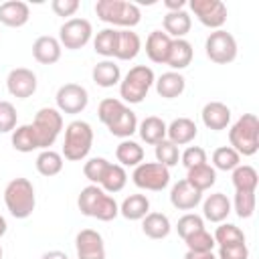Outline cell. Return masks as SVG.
Masks as SVG:
<instances>
[{
    "label": "cell",
    "instance_id": "43",
    "mask_svg": "<svg viewBox=\"0 0 259 259\" xmlns=\"http://www.w3.org/2000/svg\"><path fill=\"white\" fill-rule=\"evenodd\" d=\"M107 166H109V162H107L105 158L95 156V158H89V160L85 162L83 174H85V178H87L91 184H97V186H99V182H101V178H103Z\"/></svg>",
    "mask_w": 259,
    "mask_h": 259
},
{
    "label": "cell",
    "instance_id": "39",
    "mask_svg": "<svg viewBox=\"0 0 259 259\" xmlns=\"http://www.w3.org/2000/svg\"><path fill=\"white\" fill-rule=\"evenodd\" d=\"M214 243L219 247H225V245H235V243H245V233L233 225V223H221L212 235Z\"/></svg>",
    "mask_w": 259,
    "mask_h": 259
},
{
    "label": "cell",
    "instance_id": "47",
    "mask_svg": "<svg viewBox=\"0 0 259 259\" xmlns=\"http://www.w3.org/2000/svg\"><path fill=\"white\" fill-rule=\"evenodd\" d=\"M180 162L184 164V168H194L200 164H206V152L200 146H188L182 154H180Z\"/></svg>",
    "mask_w": 259,
    "mask_h": 259
},
{
    "label": "cell",
    "instance_id": "36",
    "mask_svg": "<svg viewBox=\"0 0 259 259\" xmlns=\"http://www.w3.org/2000/svg\"><path fill=\"white\" fill-rule=\"evenodd\" d=\"M36 170L40 176H57L61 170H63V156L55 150H42L38 156H36Z\"/></svg>",
    "mask_w": 259,
    "mask_h": 259
},
{
    "label": "cell",
    "instance_id": "7",
    "mask_svg": "<svg viewBox=\"0 0 259 259\" xmlns=\"http://www.w3.org/2000/svg\"><path fill=\"white\" fill-rule=\"evenodd\" d=\"M30 125L34 130L38 150H51L63 130V115L57 107H40Z\"/></svg>",
    "mask_w": 259,
    "mask_h": 259
},
{
    "label": "cell",
    "instance_id": "18",
    "mask_svg": "<svg viewBox=\"0 0 259 259\" xmlns=\"http://www.w3.org/2000/svg\"><path fill=\"white\" fill-rule=\"evenodd\" d=\"M170 47H172V38L164 30H152L146 38V55L152 63L166 65Z\"/></svg>",
    "mask_w": 259,
    "mask_h": 259
},
{
    "label": "cell",
    "instance_id": "24",
    "mask_svg": "<svg viewBox=\"0 0 259 259\" xmlns=\"http://www.w3.org/2000/svg\"><path fill=\"white\" fill-rule=\"evenodd\" d=\"M192 57H194V51L186 38H172V47H170L166 65H170L172 71L180 73L182 69H186L192 63Z\"/></svg>",
    "mask_w": 259,
    "mask_h": 259
},
{
    "label": "cell",
    "instance_id": "13",
    "mask_svg": "<svg viewBox=\"0 0 259 259\" xmlns=\"http://www.w3.org/2000/svg\"><path fill=\"white\" fill-rule=\"evenodd\" d=\"M77 259H105L103 237L95 229H81L75 237Z\"/></svg>",
    "mask_w": 259,
    "mask_h": 259
},
{
    "label": "cell",
    "instance_id": "35",
    "mask_svg": "<svg viewBox=\"0 0 259 259\" xmlns=\"http://www.w3.org/2000/svg\"><path fill=\"white\" fill-rule=\"evenodd\" d=\"M125 182H127V174H125L123 166H119V164H111V162H109V166H107V170H105V174H103L99 186H101L107 194H115V192L123 190Z\"/></svg>",
    "mask_w": 259,
    "mask_h": 259
},
{
    "label": "cell",
    "instance_id": "26",
    "mask_svg": "<svg viewBox=\"0 0 259 259\" xmlns=\"http://www.w3.org/2000/svg\"><path fill=\"white\" fill-rule=\"evenodd\" d=\"M142 231L146 237L150 239H166L172 231V225H170V219L164 214V212H148L144 219H142Z\"/></svg>",
    "mask_w": 259,
    "mask_h": 259
},
{
    "label": "cell",
    "instance_id": "14",
    "mask_svg": "<svg viewBox=\"0 0 259 259\" xmlns=\"http://www.w3.org/2000/svg\"><path fill=\"white\" fill-rule=\"evenodd\" d=\"M6 89L12 97L28 99L36 91V75L26 67H16L6 77Z\"/></svg>",
    "mask_w": 259,
    "mask_h": 259
},
{
    "label": "cell",
    "instance_id": "44",
    "mask_svg": "<svg viewBox=\"0 0 259 259\" xmlns=\"http://www.w3.org/2000/svg\"><path fill=\"white\" fill-rule=\"evenodd\" d=\"M200 229H204V219H202L200 214H194V212L182 214V217L178 219V223H176V231H178V235L182 237V241H184L188 235H192V233H196V231H200Z\"/></svg>",
    "mask_w": 259,
    "mask_h": 259
},
{
    "label": "cell",
    "instance_id": "29",
    "mask_svg": "<svg viewBox=\"0 0 259 259\" xmlns=\"http://www.w3.org/2000/svg\"><path fill=\"white\" fill-rule=\"evenodd\" d=\"M150 212V200L146 194H130L119 204V214L127 221H142Z\"/></svg>",
    "mask_w": 259,
    "mask_h": 259
},
{
    "label": "cell",
    "instance_id": "12",
    "mask_svg": "<svg viewBox=\"0 0 259 259\" xmlns=\"http://www.w3.org/2000/svg\"><path fill=\"white\" fill-rule=\"evenodd\" d=\"M190 10L208 28L219 30L227 22V6L221 0H190Z\"/></svg>",
    "mask_w": 259,
    "mask_h": 259
},
{
    "label": "cell",
    "instance_id": "52",
    "mask_svg": "<svg viewBox=\"0 0 259 259\" xmlns=\"http://www.w3.org/2000/svg\"><path fill=\"white\" fill-rule=\"evenodd\" d=\"M40 259H69V257H67V253L55 249V251H47V253H42Z\"/></svg>",
    "mask_w": 259,
    "mask_h": 259
},
{
    "label": "cell",
    "instance_id": "16",
    "mask_svg": "<svg viewBox=\"0 0 259 259\" xmlns=\"http://www.w3.org/2000/svg\"><path fill=\"white\" fill-rule=\"evenodd\" d=\"M200 117H202V123L212 130V132H221L229 125L231 121V109L229 105H225L223 101H208L202 111H200Z\"/></svg>",
    "mask_w": 259,
    "mask_h": 259
},
{
    "label": "cell",
    "instance_id": "15",
    "mask_svg": "<svg viewBox=\"0 0 259 259\" xmlns=\"http://www.w3.org/2000/svg\"><path fill=\"white\" fill-rule=\"evenodd\" d=\"M200 200H202V192L192 188L184 178L178 180L170 190V202L178 210H192L200 204Z\"/></svg>",
    "mask_w": 259,
    "mask_h": 259
},
{
    "label": "cell",
    "instance_id": "34",
    "mask_svg": "<svg viewBox=\"0 0 259 259\" xmlns=\"http://www.w3.org/2000/svg\"><path fill=\"white\" fill-rule=\"evenodd\" d=\"M12 148L16 152H22V154H28L32 150H38V142H36V136H34V130L30 123H24V125H16L12 130Z\"/></svg>",
    "mask_w": 259,
    "mask_h": 259
},
{
    "label": "cell",
    "instance_id": "20",
    "mask_svg": "<svg viewBox=\"0 0 259 259\" xmlns=\"http://www.w3.org/2000/svg\"><path fill=\"white\" fill-rule=\"evenodd\" d=\"M202 214L210 223H223L231 214V200L223 192H212L202 202Z\"/></svg>",
    "mask_w": 259,
    "mask_h": 259
},
{
    "label": "cell",
    "instance_id": "17",
    "mask_svg": "<svg viewBox=\"0 0 259 259\" xmlns=\"http://www.w3.org/2000/svg\"><path fill=\"white\" fill-rule=\"evenodd\" d=\"M30 18V8L26 2L22 0H8L0 4V22L10 26V28H18L24 26Z\"/></svg>",
    "mask_w": 259,
    "mask_h": 259
},
{
    "label": "cell",
    "instance_id": "4",
    "mask_svg": "<svg viewBox=\"0 0 259 259\" xmlns=\"http://www.w3.org/2000/svg\"><path fill=\"white\" fill-rule=\"evenodd\" d=\"M93 146V130L83 119H73L65 127V142H63V158L69 162H81L87 158Z\"/></svg>",
    "mask_w": 259,
    "mask_h": 259
},
{
    "label": "cell",
    "instance_id": "38",
    "mask_svg": "<svg viewBox=\"0 0 259 259\" xmlns=\"http://www.w3.org/2000/svg\"><path fill=\"white\" fill-rule=\"evenodd\" d=\"M241 164V156L231 148V146H221L212 152V168L223 170V172H233Z\"/></svg>",
    "mask_w": 259,
    "mask_h": 259
},
{
    "label": "cell",
    "instance_id": "21",
    "mask_svg": "<svg viewBox=\"0 0 259 259\" xmlns=\"http://www.w3.org/2000/svg\"><path fill=\"white\" fill-rule=\"evenodd\" d=\"M198 134V127L196 123L190 119V117H176L168 127H166V136L172 144L176 146H184V144H190Z\"/></svg>",
    "mask_w": 259,
    "mask_h": 259
},
{
    "label": "cell",
    "instance_id": "51",
    "mask_svg": "<svg viewBox=\"0 0 259 259\" xmlns=\"http://www.w3.org/2000/svg\"><path fill=\"white\" fill-rule=\"evenodd\" d=\"M184 259H217V257H214L212 251L210 253H192V251H186Z\"/></svg>",
    "mask_w": 259,
    "mask_h": 259
},
{
    "label": "cell",
    "instance_id": "25",
    "mask_svg": "<svg viewBox=\"0 0 259 259\" xmlns=\"http://www.w3.org/2000/svg\"><path fill=\"white\" fill-rule=\"evenodd\" d=\"M164 32L172 38H184L188 32H190V26H192V20H190V14L186 10H176V12H166L164 20Z\"/></svg>",
    "mask_w": 259,
    "mask_h": 259
},
{
    "label": "cell",
    "instance_id": "27",
    "mask_svg": "<svg viewBox=\"0 0 259 259\" xmlns=\"http://www.w3.org/2000/svg\"><path fill=\"white\" fill-rule=\"evenodd\" d=\"M91 77H93L95 85L107 89V87H113L121 81V71H119V65H115L111 59H103L93 67Z\"/></svg>",
    "mask_w": 259,
    "mask_h": 259
},
{
    "label": "cell",
    "instance_id": "32",
    "mask_svg": "<svg viewBox=\"0 0 259 259\" xmlns=\"http://www.w3.org/2000/svg\"><path fill=\"white\" fill-rule=\"evenodd\" d=\"M107 130H109V134L115 136V138L130 140V136L138 132V117H136V113L125 105V109L119 113V117H117L115 121H111V123L107 125Z\"/></svg>",
    "mask_w": 259,
    "mask_h": 259
},
{
    "label": "cell",
    "instance_id": "50",
    "mask_svg": "<svg viewBox=\"0 0 259 259\" xmlns=\"http://www.w3.org/2000/svg\"><path fill=\"white\" fill-rule=\"evenodd\" d=\"M164 6L168 8V12L184 10V6H186V0H164Z\"/></svg>",
    "mask_w": 259,
    "mask_h": 259
},
{
    "label": "cell",
    "instance_id": "45",
    "mask_svg": "<svg viewBox=\"0 0 259 259\" xmlns=\"http://www.w3.org/2000/svg\"><path fill=\"white\" fill-rule=\"evenodd\" d=\"M233 208L239 219H249L255 212V192H235Z\"/></svg>",
    "mask_w": 259,
    "mask_h": 259
},
{
    "label": "cell",
    "instance_id": "49",
    "mask_svg": "<svg viewBox=\"0 0 259 259\" xmlns=\"http://www.w3.org/2000/svg\"><path fill=\"white\" fill-rule=\"evenodd\" d=\"M51 8L57 16H73L79 10V0H53Z\"/></svg>",
    "mask_w": 259,
    "mask_h": 259
},
{
    "label": "cell",
    "instance_id": "33",
    "mask_svg": "<svg viewBox=\"0 0 259 259\" xmlns=\"http://www.w3.org/2000/svg\"><path fill=\"white\" fill-rule=\"evenodd\" d=\"M115 158L119 166H138L144 162V148L134 140H121L115 148Z\"/></svg>",
    "mask_w": 259,
    "mask_h": 259
},
{
    "label": "cell",
    "instance_id": "10",
    "mask_svg": "<svg viewBox=\"0 0 259 259\" xmlns=\"http://www.w3.org/2000/svg\"><path fill=\"white\" fill-rule=\"evenodd\" d=\"M91 34L93 28L87 18H69L59 28V42L69 51H77L91 40Z\"/></svg>",
    "mask_w": 259,
    "mask_h": 259
},
{
    "label": "cell",
    "instance_id": "6",
    "mask_svg": "<svg viewBox=\"0 0 259 259\" xmlns=\"http://www.w3.org/2000/svg\"><path fill=\"white\" fill-rule=\"evenodd\" d=\"M154 81H156V75L150 67L136 65L119 81V97L125 103H142L144 97L148 95L150 87L154 85Z\"/></svg>",
    "mask_w": 259,
    "mask_h": 259
},
{
    "label": "cell",
    "instance_id": "8",
    "mask_svg": "<svg viewBox=\"0 0 259 259\" xmlns=\"http://www.w3.org/2000/svg\"><path fill=\"white\" fill-rule=\"evenodd\" d=\"M132 180L142 190L160 192L170 184V168H166L158 162H142L134 168Z\"/></svg>",
    "mask_w": 259,
    "mask_h": 259
},
{
    "label": "cell",
    "instance_id": "5",
    "mask_svg": "<svg viewBox=\"0 0 259 259\" xmlns=\"http://www.w3.org/2000/svg\"><path fill=\"white\" fill-rule=\"evenodd\" d=\"M95 14L99 20L123 28H132L142 20L140 8L127 0H97Z\"/></svg>",
    "mask_w": 259,
    "mask_h": 259
},
{
    "label": "cell",
    "instance_id": "23",
    "mask_svg": "<svg viewBox=\"0 0 259 259\" xmlns=\"http://www.w3.org/2000/svg\"><path fill=\"white\" fill-rule=\"evenodd\" d=\"M156 91L160 97L164 99H174V97H180L184 87H186V79L182 77V73L178 71H168V73H162L156 81Z\"/></svg>",
    "mask_w": 259,
    "mask_h": 259
},
{
    "label": "cell",
    "instance_id": "22",
    "mask_svg": "<svg viewBox=\"0 0 259 259\" xmlns=\"http://www.w3.org/2000/svg\"><path fill=\"white\" fill-rule=\"evenodd\" d=\"M142 49V40L138 36V32H134L132 28H121L117 30V47H115V59L119 61H132L138 57Z\"/></svg>",
    "mask_w": 259,
    "mask_h": 259
},
{
    "label": "cell",
    "instance_id": "1",
    "mask_svg": "<svg viewBox=\"0 0 259 259\" xmlns=\"http://www.w3.org/2000/svg\"><path fill=\"white\" fill-rule=\"evenodd\" d=\"M77 206L81 210V214L97 219V221H113L119 214V204L115 202L113 196H109L101 186L97 184H89L79 192L77 198Z\"/></svg>",
    "mask_w": 259,
    "mask_h": 259
},
{
    "label": "cell",
    "instance_id": "37",
    "mask_svg": "<svg viewBox=\"0 0 259 259\" xmlns=\"http://www.w3.org/2000/svg\"><path fill=\"white\" fill-rule=\"evenodd\" d=\"M115 47H117V30L115 28H103L93 38L95 53L105 59H111L115 55Z\"/></svg>",
    "mask_w": 259,
    "mask_h": 259
},
{
    "label": "cell",
    "instance_id": "9",
    "mask_svg": "<svg viewBox=\"0 0 259 259\" xmlns=\"http://www.w3.org/2000/svg\"><path fill=\"white\" fill-rule=\"evenodd\" d=\"M204 51H206V57L212 63L227 65V63H233L237 59V40L231 32L219 28V30H214L206 36Z\"/></svg>",
    "mask_w": 259,
    "mask_h": 259
},
{
    "label": "cell",
    "instance_id": "54",
    "mask_svg": "<svg viewBox=\"0 0 259 259\" xmlns=\"http://www.w3.org/2000/svg\"><path fill=\"white\" fill-rule=\"evenodd\" d=\"M2 255H4V251H2V247H0V259H2Z\"/></svg>",
    "mask_w": 259,
    "mask_h": 259
},
{
    "label": "cell",
    "instance_id": "31",
    "mask_svg": "<svg viewBox=\"0 0 259 259\" xmlns=\"http://www.w3.org/2000/svg\"><path fill=\"white\" fill-rule=\"evenodd\" d=\"M184 180H186L192 188L204 192V190H208V188L217 182V170H214L210 164H200V166L188 168Z\"/></svg>",
    "mask_w": 259,
    "mask_h": 259
},
{
    "label": "cell",
    "instance_id": "30",
    "mask_svg": "<svg viewBox=\"0 0 259 259\" xmlns=\"http://www.w3.org/2000/svg\"><path fill=\"white\" fill-rule=\"evenodd\" d=\"M231 182L235 186V192H255L257 184H259V174L253 166L249 164H239L233 170Z\"/></svg>",
    "mask_w": 259,
    "mask_h": 259
},
{
    "label": "cell",
    "instance_id": "42",
    "mask_svg": "<svg viewBox=\"0 0 259 259\" xmlns=\"http://www.w3.org/2000/svg\"><path fill=\"white\" fill-rule=\"evenodd\" d=\"M184 243H186L188 251H192V253H210L214 249V245H217L214 239H212V235L206 229H200V231L188 235L184 239Z\"/></svg>",
    "mask_w": 259,
    "mask_h": 259
},
{
    "label": "cell",
    "instance_id": "53",
    "mask_svg": "<svg viewBox=\"0 0 259 259\" xmlns=\"http://www.w3.org/2000/svg\"><path fill=\"white\" fill-rule=\"evenodd\" d=\"M6 229H8V225H6V219H4L2 214H0V237H4Z\"/></svg>",
    "mask_w": 259,
    "mask_h": 259
},
{
    "label": "cell",
    "instance_id": "46",
    "mask_svg": "<svg viewBox=\"0 0 259 259\" xmlns=\"http://www.w3.org/2000/svg\"><path fill=\"white\" fill-rule=\"evenodd\" d=\"M16 127V107L10 101H0V134H8Z\"/></svg>",
    "mask_w": 259,
    "mask_h": 259
},
{
    "label": "cell",
    "instance_id": "3",
    "mask_svg": "<svg viewBox=\"0 0 259 259\" xmlns=\"http://www.w3.org/2000/svg\"><path fill=\"white\" fill-rule=\"evenodd\" d=\"M231 148L239 156H253L259 150V119L255 113H243L229 130Z\"/></svg>",
    "mask_w": 259,
    "mask_h": 259
},
{
    "label": "cell",
    "instance_id": "28",
    "mask_svg": "<svg viewBox=\"0 0 259 259\" xmlns=\"http://www.w3.org/2000/svg\"><path fill=\"white\" fill-rule=\"evenodd\" d=\"M166 121L158 115H148L142 119V123L138 125V132H140V138L146 142V144H152L156 146L158 142L166 140Z\"/></svg>",
    "mask_w": 259,
    "mask_h": 259
},
{
    "label": "cell",
    "instance_id": "19",
    "mask_svg": "<svg viewBox=\"0 0 259 259\" xmlns=\"http://www.w3.org/2000/svg\"><path fill=\"white\" fill-rule=\"evenodd\" d=\"M61 51H63V47H61L59 38L49 36V34L38 36L32 42V57L40 65H53V63H57L61 59Z\"/></svg>",
    "mask_w": 259,
    "mask_h": 259
},
{
    "label": "cell",
    "instance_id": "11",
    "mask_svg": "<svg viewBox=\"0 0 259 259\" xmlns=\"http://www.w3.org/2000/svg\"><path fill=\"white\" fill-rule=\"evenodd\" d=\"M55 101H57V109L61 113H81L87 103H89V93L83 85L79 83H65L57 89V95H55Z\"/></svg>",
    "mask_w": 259,
    "mask_h": 259
},
{
    "label": "cell",
    "instance_id": "2",
    "mask_svg": "<svg viewBox=\"0 0 259 259\" xmlns=\"http://www.w3.org/2000/svg\"><path fill=\"white\" fill-rule=\"evenodd\" d=\"M4 204L14 219H28L36 206L34 186L28 178H12L4 188Z\"/></svg>",
    "mask_w": 259,
    "mask_h": 259
},
{
    "label": "cell",
    "instance_id": "40",
    "mask_svg": "<svg viewBox=\"0 0 259 259\" xmlns=\"http://www.w3.org/2000/svg\"><path fill=\"white\" fill-rule=\"evenodd\" d=\"M125 109V103L121 99H115V97H105L99 101L97 105V117L101 123L109 125L111 121H115L119 117V113Z\"/></svg>",
    "mask_w": 259,
    "mask_h": 259
},
{
    "label": "cell",
    "instance_id": "48",
    "mask_svg": "<svg viewBox=\"0 0 259 259\" xmlns=\"http://www.w3.org/2000/svg\"><path fill=\"white\" fill-rule=\"evenodd\" d=\"M219 259H249V247L247 243L219 247Z\"/></svg>",
    "mask_w": 259,
    "mask_h": 259
},
{
    "label": "cell",
    "instance_id": "41",
    "mask_svg": "<svg viewBox=\"0 0 259 259\" xmlns=\"http://www.w3.org/2000/svg\"><path fill=\"white\" fill-rule=\"evenodd\" d=\"M154 156H156V162L166 166V168H172L178 164L180 160V150L176 144H172L170 140H162L154 146Z\"/></svg>",
    "mask_w": 259,
    "mask_h": 259
}]
</instances>
